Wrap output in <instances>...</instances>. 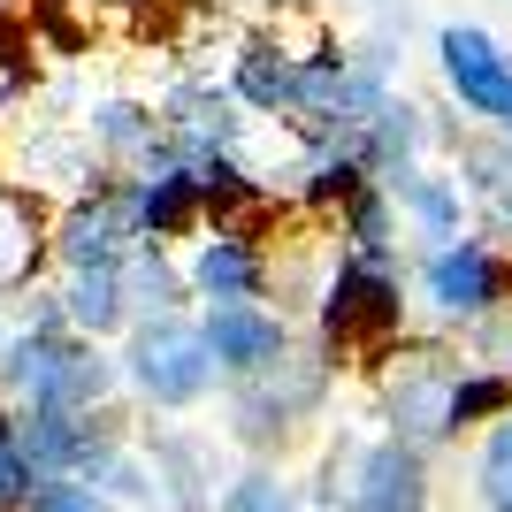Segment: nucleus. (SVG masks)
I'll list each match as a JSON object with an SVG mask.
<instances>
[{
  "instance_id": "obj_1",
  "label": "nucleus",
  "mask_w": 512,
  "mask_h": 512,
  "mask_svg": "<svg viewBox=\"0 0 512 512\" xmlns=\"http://www.w3.org/2000/svg\"><path fill=\"white\" fill-rule=\"evenodd\" d=\"M0 383L23 406H62V413H92L115 383V367L100 360L92 337H62V329H31V337L0 344Z\"/></svg>"
},
{
  "instance_id": "obj_2",
  "label": "nucleus",
  "mask_w": 512,
  "mask_h": 512,
  "mask_svg": "<svg viewBox=\"0 0 512 512\" xmlns=\"http://www.w3.org/2000/svg\"><path fill=\"white\" fill-rule=\"evenodd\" d=\"M123 367H130V383L146 390L153 406H169V413H184V406H199L214 390V352H207V329L199 321H184V314H153V321H138L130 329V352H123Z\"/></svg>"
},
{
  "instance_id": "obj_3",
  "label": "nucleus",
  "mask_w": 512,
  "mask_h": 512,
  "mask_svg": "<svg viewBox=\"0 0 512 512\" xmlns=\"http://www.w3.org/2000/svg\"><path fill=\"white\" fill-rule=\"evenodd\" d=\"M406 329V299H398V276L383 260H344L329 299H321V337H329V360L337 352H383L390 337Z\"/></svg>"
},
{
  "instance_id": "obj_4",
  "label": "nucleus",
  "mask_w": 512,
  "mask_h": 512,
  "mask_svg": "<svg viewBox=\"0 0 512 512\" xmlns=\"http://www.w3.org/2000/svg\"><path fill=\"white\" fill-rule=\"evenodd\" d=\"M421 291H428V306L444 321H459V329H482V321L512 314V268H505V253L482 245V237H459L444 253H428L421 260Z\"/></svg>"
},
{
  "instance_id": "obj_5",
  "label": "nucleus",
  "mask_w": 512,
  "mask_h": 512,
  "mask_svg": "<svg viewBox=\"0 0 512 512\" xmlns=\"http://www.w3.org/2000/svg\"><path fill=\"white\" fill-rule=\"evenodd\" d=\"M329 375H337V360H299V352H283L268 375L237 383V444H253V451L283 444V436L321 406Z\"/></svg>"
},
{
  "instance_id": "obj_6",
  "label": "nucleus",
  "mask_w": 512,
  "mask_h": 512,
  "mask_svg": "<svg viewBox=\"0 0 512 512\" xmlns=\"http://www.w3.org/2000/svg\"><path fill=\"white\" fill-rule=\"evenodd\" d=\"M436 62H444V85L459 92L467 115H490V123L512 115V54L482 23H444L436 31Z\"/></svg>"
},
{
  "instance_id": "obj_7",
  "label": "nucleus",
  "mask_w": 512,
  "mask_h": 512,
  "mask_svg": "<svg viewBox=\"0 0 512 512\" xmlns=\"http://www.w3.org/2000/svg\"><path fill=\"white\" fill-rule=\"evenodd\" d=\"M459 375H467V360H444V352H421L413 367H398V375H390V398H383L390 436L413 444V451L444 444V436H451V390H459Z\"/></svg>"
},
{
  "instance_id": "obj_8",
  "label": "nucleus",
  "mask_w": 512,
  "mask_h": 512,
  "mask_svg": "<svg viewBox=\"0 0 512 512\" xmlns=\"http://www.w3.org/2000/svg\"><path fill=\"white\" fill-rule=\"evenodd\" d=\"M146 237H138V214H130V192H92L85 207H69L62 222V260L77 276H107V268H123Z\"/></svg>"
},
{
  "instance_id": "obj_9",
  "label": "nucleus",
  "mask_w": 512,
  "mask_h": 512,
  "mask_svg": "<svg viewBox=\"0 0 512 512\" xmlns=\"http://www.w3.org/2000/svg\"><path fill=\"white\" fill-rule=\"evenodd\" d=\"M199 329H207V352L230 383H253V375H268V367L291 352V329H283V314H268V306H207Z\"/></svg>"
},
{
  "instance_id": "obj_10",
  "label": "nucleus",
  "mask_w": 512,
  "mask_h": 512,
  "mask_svg": "<svg viewBox=\"0 0 512 512\" xmlns=\"http://www.w3.org/2000/svg\"><path fill=\"white\" fill-rule=\"evenodd\" d=\"M352 512H428V459L398 436L352 451Z\"/></svg>"
},
{
  "instance_id": "obj_11",
  "label": "nucleus",
  "mask_w": 512,
  "mask_h": 512,
  "mask_svg": "<svg viewBox=\"0 0 512 512\" xmlns=\"http://www.w3.org/2000/svg\"><path fill=\"white\" fill-rule=\"evenodd\" d=\"M260 283H268V253H260L253 237L214 230L207 245L192 253V291H199L207 306H253Z\"/></svg>"
},
{
  "instance_id": "obj_12",
  "label": "nucleus",
  "mask_w": 512,
  "mask_h": 512,
  "mask_svg": "<svg viewBox=\"0 0 512 512\" xmlns=\"http://www.w3.org/2000/svg\"><path fill=\"white\" fill-rule=\"evenodd\" d=\"M383 192L398 199V207L413 214V230L444 253V245H459V222H467V199H459V184L451 176H428L421 161L413 169H398V176H383Z\"/></svg>"
},
{
  "instance_id": "obj_13",
  "label": "nucleus",
  "mask_w": 512,
  "mask_h": 512,
  "mask_svg": "<svg viewBox=\"0 0 512 512\" xmlns=\"http://www.w3.org/2000/svg\"><path fill=\"white\" fill-rule=\"evenodd\" d=\"M207 207V192H199V176L192 169H169V176H138L130 184V214H138V237H176L192 214Z\"/></svg>"
},
{
  "instance_id": "obj_14",
  "label": "nucleus",
  "mask_w": 512,
  "mask_h": 512,
  "mask_svg": "<svg viewBox=\"0 0 512 512\" xmlns=\"http://www.w3.org/2000/svg\"><path fill=\"white\" fill-rule=\"evenodd\" d=\"M153 482L176 512H207V444L184 428H161L153 436Z\"/></svg>"
},
{
  "instance_id": "obj_15",
  "label": "nucleus",
  "mask_w": 512,
  "mask_h": 512,
  "mask_svg": "<svg viewBox=\"0 0 512 512\" xmlns=\"http://www.w3.org/2000/svg\"><path fill=\"white\" fill-rule=\"evenodd\" d=\"M237 100L245 107H260V115H276V107H291V92H299V62L283 54V46H268V39H253L245 54H237Z\"/></svg>"
},
{
  "instance_id": "obj_16",
  "label": "nucleus",
  "mask_w": 512,
  "mask_h": 512,
  "mask_svg": "<svg viewBox=\"0 0 512 512\" xmlns=\"http://www.w3.org/2000/svg\"><path fill=\"white\" fill-rule=\"evenodd\" d=\"M69 329L77 337H115L130 321V299H123V268H107V276H77L69 283V299H62Z\"/></svg>"
},
{
  "instance_id": "obj_17",
  "label": "nucleus",
  "mask_w": 512,
  "mask_h": 512,
  "mask_svg": "<svg viewBox=\"0 0 512 512\" xmlns=\"http://www.w3.org/2000/svg\"><path fill=\"white\" fill-rule=\"evenodd\" d=\"M459 161H467V192L497 214V230H512V138L505 130L497 138H467Z\"/></svg>"
},
{
  "instance_id": "obj_18",
  "label": "nucleus",
  "mask_w": 512,
  "mask_h": 512,
  "mask_svg": "<svg viewBox=\"0 0 512 512\" xmlns=\"http://www.w3.org/2000/svg\"><path fill=\"white\" fill-rule=\"evenodd\" d=\"M192 276H176L169 260L153 253V245H138V253L123 260V299H130V314H176V291H184Z\"/></svg>"
},
{
  "instance_id": "obj_19",
  "label": "nucleus",
  "mask_w": 512,
  "mask_h": 512,
  "mask_svg": "<svg viewBox=\"0 0 512 512\" xmlns=\"http://www.w3.org/2000/svg\"><path fill=\"white\" fill-rule=\"evenodd\" d=\"M512 413V367H467L451 390V436L474 421H505Z\"/></svg>"
},
{
  "instance_id": "obj_20",
  "label": "nucleus",
  "mask_w": 512,
  "mask_h": 512,
  "mask_svg": "<svg viewBox=\"0 0 512 512\" xmlns=\"http://www.w3.org/2000/svg\"><path fill=\"white\" fill-rule=\"evenodd\" d=\"M474 505L512 512V413L482 436V451H474Z\"/></svg>"
},
{
  "instance_id": "obj_21",
  "label": "nucleus",
  "mask_w": 512,
  "mask_h": 512,
  "mask_svg": "<svg viewBox=\"0 0 512 512\" xmlns=\"http://www.w3.org/2000/svg\"><path fill=\"white\" fill-rule=\"evenodd\" d=\"M344 230H352V260H383V245H390V192L383 184H367L344 207Z\"/></svg>"
},
{
  "instance_id": "obj_22",
  "label": "nucleus",
  "mask_w": 512,
  "mask_h": 512,
  "mask_svg": "<svg viewBox=\"0 0 512 512\" xmlns=\"http://www.w3.org/2000/svg\"><path fill=\"white\" fill-rule=\"evenodd\" d=\"M39 490H46V482L31 474V459L16 451V421L0 413V512H8V505H31Z\"/></svg>"
},
{
  "instance_id": "obj_23",
  "label": "nucleus",
  "mask_w": 512,
  "mask_h": 512,
  "mask_svg": "<svg viewBox=\"0 0 512 512\" xmlns=\"http://www.w3.org/2000/svg\"><path fill=\"white\" fill-rule=\"evenodd\" d=\"M100 138L115 153H153V115L130 107V100H115V107H100Z\"/></svg>"
},
{
  "instance_id": "obj_24",
  "label": "nucleus",
  "mask_w": 512,
  "mask_h": 512,
  "mask_svg": "<svg viewBox=\"0 0 512 512\" xmlns=\"http://www.w3.org/2000/svg\"><path fill=\"white\" fill-rule=\"evenodd\" d=\"M276 497H283L276 474H268V467H245L230 490H222V505H214V512H276Z\"/></svg>"
},
{
  "instance_id": "obj_25",
  "label": "nucleus",
  "mask_w": 512,
  "mask_h": 512,
  "mask_svg": "<svg viewBox=\"0 0 512 512\" xmlns=\"http://www.w3.org/2000/svg\"><path fill=\"white\" fill-rule=\"evenodd\" d=\"M23 512H107V497L92 490V482H46Z\"/></svg>"
},
{
  "instance_id": "obj_26",
  "label": "nucleus",
  "mask_w": 512,
  "mask_h": 512,
  "mask_svg": "<svg viewBox=\"0 0 512 512\" xmlns=\"http://www.w3.org/2000/svg\"><path fill=\"white\" fill-rule=\"evenodd\" d=\"M276 512H306V505H299V497H291V490H283V497H276Z\"/></svg>"
},
{
  "instance_id": "obj_27",
  "label": "nucleus",
  "mask_w": 512,
  "mask_h": 512,
  "mask_svg": "<svg viewBox=\"0 0 512 512\" xmlns=\"http://www.w3.org/2000/svg\"><path fill=\"white\" fill-rule=\"evenodd\" d=\"M497 130H505V138H512V115H505V123H497Z\"/></svg>"
}]
</instances>
